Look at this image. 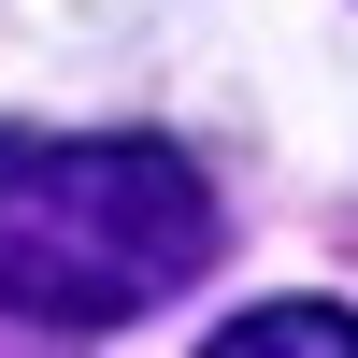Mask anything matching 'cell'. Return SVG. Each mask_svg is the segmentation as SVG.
Returning <instances> with one entry per match:
<instances>
[{
	"label": "cell",
	"mask_w": 358,
	"mask_h": 358,
	"mask_svg": "<svg viewBox=\"0 0 358 358\" xmlns=\"http://www.w3.org/2000/svg\"><path fill=\"white\" fill-rule=\"evenodd\" d=\"M201 358H358V315L344 301H244Z\"/></svg>",
	"instance_id": "cell-2"
},
{
	"label": "cell",
	"mask_w": 358,
	"mask_h": 358,
	"mask_svg": "<svg viewBox=\"0 0 358 358\" xmlns=\"http://www.w3.org/2000/svg\"><path fill=\"white\" fill-rule=\"evenodd\" d=\"M0 358H72L57 330H29V315H0Z\"/></svg>",
	"instance_id": "cell-3"
},
{
	"label": "cell",
	"mask_w": 358,
	"mask_h": 358,
	"mask_svg": "<svg viewBox=\"0 0 358 358\" xmlns=\"http://www.w3.org/2000/svg\"><path fill=\"white\" fill-rule=\"evenodd\" d=\"M215 273V187L143 129H29L0 143V315L129 330Z\"/></svg>",
	"instance_id": "cell-1"
}]
</instances>
